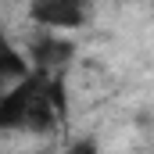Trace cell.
Returning a JSON list of instances; mask_svg holds the SVG:
<instances>
[{"label": "cell", "instance_id": "cell-1", "mask_svg": "<svg viewBox=\"0 0 154 154\" xmlns=\"http://www.w3.org/2000/svg\"><path fill=\"white\" fill-rule=\"evenodd\" d=\"M68 115L65 82L54 72L32 68L29 75L0 93V133H50Z\"/></svg>", "mask_w": 154, "mask_h": 154}, {"label": "cell", "instance_id": "cell-2", "mask_svg": "<svg viewBox=\"0 0 154 154\" xmlns=\"http://www.w3.org/2000/svg\"><path fill=\"white\" fill-rule=\"evenodd\" d=\"M93 14V0H29V22L39 29L61 32V29H79Z\"/></svg>", "mask_w": 154, "mask_h": 154}, {"label": "cell", "instance_id": "cell-3", "mask_svg": "<svg viewBox=\"0 0 154 154\" xmlns=\"http://www.w3.org/2000/svg\"><path fill=\"white\" fill-rule=\"evenodd\" d=\"M29 72H32V61H29V54H25V50H22L14 39H11L4 29H0V93H4L7 86L22 82Z\"/></svg>", "mask_w": 154, "mask_h": 154}, {"label": "cell", "instance_id": "cell-4", "mask_svg": "<svg viewBox=\"0 0 154 154\" xmlns=\"http://www.w3.org/2000/svg\"><path fill=\"white\" fill-rule=\"evenodd\" d=\"M68 57H72V43H68V39H61L57 32L36 39V43H32V50H29L32 68H43V72H54V68L68 65Z\"/></svg>", "mask_w": 154, "mask_h": 154}, {"label": "cell", "instance_id": "cell-5", "mask_svg": "<svg viewBox=\"0 0 154 154\" xmlns=\"http://www.w3.org/2000/svg\"><path fill=\"white\" fill-rule=\"evenodd\" d=\"M61 154H104V151H100V143H97L93 136H79V140H72Z\"/></svg>", "mask_w": 154, "mask_h": 154}]
</instances>
